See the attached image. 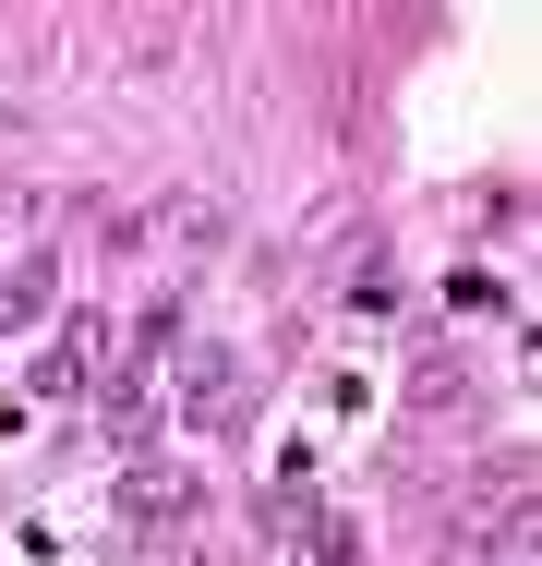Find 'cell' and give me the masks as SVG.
Returning <instances> with one entry per match:
<instances>
[{
  "label": "cell",
  "mask_w": 542,
  "mask_h": 566,
  "mask_svg": "<svg viewBox=\"0 0 542 566\" xmlns=\"http://www.w3.org/2000/svg\"><path fill=\"white\" fill-rule=\"evenodd\" d=\"M37 302H49V265H12V277H0V326H24Z\"/></svg>",
  "instance_id": "6da1fadb"
}]
</instances>
